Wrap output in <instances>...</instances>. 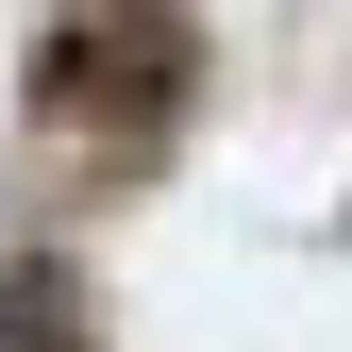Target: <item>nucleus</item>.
Segmentation results:
<instances>
[{
    "mask_svg": "<svg viewBox=\"0 0 352 352\" xmlns=\"http://www.w3.org/2000/svg\"><path fill=\"white\" fill-rule=\"evenodd\" d=\"M168 101H185V17H84L51 51V118H101L118 151H135Z\"/></svg>",
    "mask_w": 352,
    "mask_h": 352,
    "instance_id": "obj_1",
    "label": "nucleus"
},
{
    "mask_svg": "<svg viewBox=\"0 0 352 352\" xmlns=\"http://www.w3.org/2000/svg\"><path fill=\"white\" fill-rule=\"evenodd\" d=\"M0 352H101V336H84V285L51 269V252L0 269Z\"/></svg>",
    "mask_w": 352,
    "mask_h": 352,
    "instance_id": "obj_2",
    "label": "nucleus"
}]
</instances>
